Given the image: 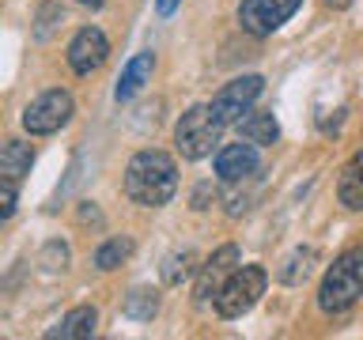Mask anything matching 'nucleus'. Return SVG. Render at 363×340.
I'll use <instances>...</instances> for the list:
<instances>
[{
  "mask_svg": "<svg viewBox=\"0 0 363 340\" xmlns=\"http://www.w3.org/2000/svg\"><path fill=\"white\" fill-rule=\"evenodd\" d=\"M208 197H216V189L208 186V181H201V186H197V193H193V208H208V204H204Z\"/></svg>",
  "mask_w": 363,
  "mask_h": 340,
  "instance_id": "obj_22",
  "label": "nucleus"
},
{
  "mask_svg": "<svg viewBox=\"0 0 363 340\" xmlns=\"http://www.w3.org/2000/svg\"><path fill=\"white\" fill-rule=\"evenodd\" d=\"M325 4H337V8H345V4H348V0H325Z\"/></svg>",
  "mask_w": 363,
  "mask_h": 340,
  "instance_id": "obj_25",
  "label": "nucleus"
},
{
  "mask_svg": "<svg viewBox=\"0 0 363 340\" xmlns=\"http://www.w3.org/2000/svg\"><path fill=\"white\" fill-rule=\"evenodd\" d=\"M72 113H76L72 95H68L65 87H50L23 110V129H27L30 136H50L57 129H65Z\"/></svg>",
  "mask_w": 363,
  "mask_h": 340,
  "instance_id": "obj_5",
  "label": "nucleus"
},
{
  "mask_svg": "<svg viewBox=\"0 0 363 340\" xmlns=\"http://www.w3.org/2000/svg\"><path fill=\"white\" fill-rule=\"evenodd\" d=\"M337 200L345 208H363V152L352 159V163L340 170V181H337Z\"/></svg>",
  "mask_w": 363,
  "mask_h": 340,
  "instance_id": "obj_16",
  "label": "nucleus"
},
{
  "mask_svg": "<svg viewBox=\"0 0 363 340\" xmlns=\"http://www.w3.org/2000/svg\"><path fill=\"white\" fill-rule=\"evenodd\" d=\"M16 200H19V181H8V178H4V197H0V220H11V212H16Z\"/></svg>",
  "mask_w": 363,
  "mask_h": 340,
  "instance_id": "obj_21",
  "label": "nucleus"
},
{
  "mask_svg": "<svg viewBox=\"0 0 363 340\" xmlns=\"http://www.w3.org/2000/svg\"><path fill=\"white\" fill-rule=\"evenodd\" d=\"M314 265H318V249H314V246H295L291 254L280 261L277 280H280V283H288V288H299V283L311 280Z\"/></svg>",
  "mask_w": 363,
  "mask_h": 340,
  "instance_id": "obj_11",
  "label": "nucleus"
},
{
  "mask_svg": "<svg viewBox=\"0 0 363 340\" xmlns=\"http://www.w3.org/2000/svg\"><path fill=\"white\" fill-rule=\"evenodd\" d=\"M303 0H242L238 4V27L254 38H269L272 30H280Z\"/></svg>",
  "mask_w": 363,
  "mask_h": 340,
  "instance_id": "obj_6",
  "label": "nucleus"
},
{
  "mask_svg": "<svg viewBox=\"0 0 363 340\" xmlns=\"http://www.w3.org/2000/svg\"><path fill=\"white\" fill-rule=\"evenodd\" d=\"M152 72H155V53L147 50V53H136L129 64H125V72H121V79H118V102H129L136 91H140L147 79H152Z\"/></svg>",
  "mask_w": 363,
  "mask_h": 340,
  "instance_id": "obj_12",
  "label": "nucleus"
},
{
  "mask_svg": "<svg viewBox=\"0 0 363 340\" xmlns=\"http://www.w3.org/2000/svg\"><path fill=\"white\" fill-rule=\"evenodd\" d=\"M106 57H110V42H106V34H102L99 27L76 30V38L68 42V64H72L76 76L99 72V68L106 64Z\"/></svg>",
  "mask_w": 363,
  "mask_h": 340,
  "instance_id": "obj_8",
  "label": "nucleus"
},
{
  "mask_svg": "<svg viewBox=\"0 0 363 340\" xmlns=\"http://www.w3.org/2000/svg\"><path fill=\"white\" fill-rule=\"evenodd\" d=\"M95 325H99V310L95 306H76L61 317V325L53 329L50 336H61V340H84V336H95Z\"/></svg>",
  "mask_w": 363,
  "mask_h": 340,
  "instance_id": "obj_14",
  "label": "nucleus"
},
{
  "mask_svg": "<svg viewBox=\"0 0 363 340\" xmlns=\"http://www.w3.org/2000/svg\"><path fill=\"white\" fill-rule=\"evenodd\" d=\"M79 220H84V223H99L102 215H99L95 208H79Z\"/></svg>",
  "mask_w": 363,
  "mask_h": 340,
  "instance_id": "obj_24",
  "label": "nucleus"
},
{
  "mask_svg": "<svg viewBox=\"0 0 363 340\" xmlns=\"http://www.w3.org/2000/svg\"><path fill=\"white\" fill-rule=\"evenodd\" d=\"M30 163H34V152H30V144H23V140H8L4 152H0V174L8 181H23L30 174Z\"/></svg>",
  "mask_w": 363,
  "mask_h": 340,
  "instance_id": "obj_15",
  "label": "nucleus"
},
{
  "mask_svg": "<svg viewBox=\"0 0 363 340\" xmlns=\"http://www.w3.org/2000/svg\"><path fill=\"white\" fill-rule=\"evenodd\" d=\"M182 4V0H155V8H159V16H170V11H174Z\"/></svg>",
  "mask_w": 363,
  "mask_h": 340,
  "instance_id": "obj_23",
  "label": "nucleus"
},
{
  "mask_svg": "<svg viewBox=\"0 0 363 340\" xmlns=\"http://www.w3.org/2000/svg\"><path fill=\"white\" fill-rule=\"evenodd\" d=\"M178 193V163L159 147H144L125 166V197L140 208H163Z\"/></svg>",
  "mask_w": 363,
  "mask_h": 340,
  "instance_id": "obj_1",
  "label": "nucleus"
},
{
  "mask_svg": "<svg viewBox=\"0 0 363 340\" xmlns=\"http://www.w3.org/2000/svg\"><path fill=\"white\" fill-rule=\"evenodd\" d=\"M359 299H363V246L340 254L325 268L322 283H318V310L337 317V314H348Z\"/></svg>",
  "mask_w": 363,
  "mask_h": 340,
  "instance_id": "obj_2",
  "label": "nucleus"
},
{
  "mask_svg": "<svg viewBox=\"0 0 363 340\" xmlns=\"http://www.w3.org/2000/svg\"><path fill=\"white\" fill-rule=\"evenodd\" d=\"M265 283H269V272L261 265H242L235 268L227 283L216 295V314L220 317H242L250 306H254L261 295H265Z\"/></svg>",
  "mask_w": 363,
  "mask_h": 340,
  "instance_id": "obj_4",
  "label": "nucleus"
},
{
  "mask_svg": "<svg viewBox=\"0 0 363 340\" xmlns=\"http://www.w3.org/2000/svg\"><path fill=\"white\" fill-rule=\"evenodd\" d=\"M238 132H242V140L257 144V147H269V144L280 140V125L269 110H250L246 118L238 121Z\"/></svg>",
  "mask_w": 363,
  "mask_h": 340,
  "instance_id": "obj_13",
  "label": "nucleus"
},
{
  "mask_svg": "<svg viewBox=\"0 0 363 340\" xmlns=\"http://www.w3.org/2000/svg\"><path fill=\"white\" fill-rule=\"evenodd\" d=\"M257 170V144H223L220 152H216V174L223 181H242Z\"/></svg>",
  "mask_w": 363,
  "mask_h": 340,
  "instance_id": "obj_10",
  "label": "nucleus"
},
{
  "mask_svg": "<svg viewBox=\"0 0 363 340\" xmlns=\"http://www.w3.org/2000/svg\"><path fill=\"white\" fill-rule=\"evenodd\" d=\"M193 268H197V254H193V249L170 254L163 261V283H167V288H178V283H186L193 276Z\"/></svg>",
  "mask_w": 363,
  "mask_h": 340,
  "instance_id": "obj_19",
  "label": "nucleus"
},
{
  "mask_svg": "<svg viewBox=\"0 0 363 340\" xmlns=\"http://www.w3.org/2000/svg\"><path fill=\"white\" fill-rule=\"evenodd\" d=\"M129 257H133V238L129 234H113V238H106V242L95 249V268L113 272L118 265H125Z\"/></svg>",
  "mask_w": 363,
  "mask_h": 340,
  "instance_id": "obj_17",
  "label": "nucleus"
},
{
  "mask_svg": "<svg viewBox=\"0 0 363 340\" xmlns=\"http://www.w3.org/2000/svg\"><path fill=\"white\" fill-rule=\"evenodd\" d=\"M125 317H133V322H152V314L159 310V295L147 291V288H133L125 295Z\"/></svg>",
  "mask_w": 363,
  "mask_h": 340,
  "instance_id": "obj_18",
  "label": "nucleus"
},
{
  "mask_svg": "<svg viewBox=\"0 0 363 340\" xmlns=\"http://www.w3.org/2000/svg\"><path fill=\"white\" fill-rule=\"evenodd\" d=\"M235 265H238V246H220L216 254L201 265V280H197V302H208V299H216L220 295V288L227 283V276L235 272Z\"/></svg>",
  "mask_w": 363,
  "mask_h": 340,
  "instance_id": "obj_9",
  "label": "nucleus"
},
{
  "mask_svg": "<svg viewBox=\"0 0 363 340\" xmlns=\"http://www.w3.org/2000/svg\"><path fill=\"white\" fill-rule=\"evenodd\" d=\"M227 129V121L216 113L212 102H201V106H189L182 113V121L174 125V147L182 159H204L216 152V144H220V136Z\"/></svg>",
  "mask_w": 363,
  "mask_h": 340,
  "instance_id": "obj_3",
  "label": "nucleus"
},
{
  "mask_svg": "<svg viewBox=\"0 0 363 340\" xmlns=\"http://www.w3.org/2000/svg\"><path fill=\"white\" fill-rule=\"evenodd\" d=\"M57 19H61V8H57V4H42L38 8V27H34V38H38V42L50 38L53 27H57Z\"/></svg>",
  "mask_w": 363,
  "mask_h": 340,
  "instance_id": "obj_20",
  "label": "nucleus"
},
{
  "mask_svg": "<svg viewBox=\"0 0 363 340\" xmlns=\"http://www.w3.org/2000/svg\"><path fill=\"white\" fill-rule=\"evenodd\" d=\"M261 91H265V79L261 76H238V79H231V84H223L216 91L212 106L227 125H238L250 113V106L261 98Z\"/></svg>",
  "mask_w": 363,
  "mask_h": 340,
  "instance_id": "obj_7",
  "label": "nucleus"
},
{
  "mask_svg": "<svg viewBox=\"0 0 363 340\" xmlns=\"http://www.w3.org/2000/svg\"><path fill=\"white\" fill-rule=\"evenodd\" d=\"M84 4H87V8H99V4H102V0H84Z\"/></svg>",
  "mask_w": 363,
  "mask_h": 340,
  "instance_id": "obj_26",
  "label": "nucleus"
}]
</instances>
